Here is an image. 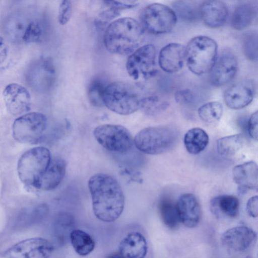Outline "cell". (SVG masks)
Listing matches in <instances>:
<instances>
[{
	"mask_svg": "<svg viewBox=\"0 0 258 258\" xmlns=\"http://www.w3.org/2000/svg\"><path fill=\"white\" fill-rule=\"evenodd\" d=\"M88 187L95 216L105 222L118 219L124 206V195L118 181L109 175L99 173L90 178Z\"/></svg>",
	"mask_w": 258,
	"mask_h": 258,
	"instance_id": "6da1fadb",
	"label": "cell"
},
{
	"mask_svg": "<svg viewBox=\"0 0 258 258\" xmlns=\"http://www.w3.org/2000/svg\"><path fill=\"white\" fill-rule=\"evenodd\" d=\"M144 29L136 20L130 17L119 18L106 28L104 43L110 52L126 55L134 52L142 42Z\"/></svg>",
	"mask_w": 258,
	"mask_h": 258,
	"instance_id": "7a4b0ae2",
	"label": "cell"
},
{
	"mask_svg": "<svg viewBox=\"0 0 258 258\" xmlns=\"http://www.w3.org/2000/svg\"><path fill=\"white\" fill-rule=\"evenodd\" d=\"M51 159L49 150L44 147H35L25 151L19 158L17 165L21 182L29 188L37 189Z\"/></svg>",
	"mask_w": 258,
	"mask_h": 258,
	"instance_id": "3957f363",
	"label": "cell"
},
{
	"mask_svg": "<svg viewBox=\"0 0 258 258\" xmlns=\"http://www.w3.org/2000/svg\"><path fill=\"white\" fill-rule=\"evenodd\" d=\"M185 48V58L188 69L202 75L211 71L217 57L216 41L206 36H198L188 42Z\"/></svg>",
	"mask_w": 258,
	"mask_h": 258,
	"instance_id": "277c9868",
	"label": "cell"
},
{
	"mask_svg": "<svg viewBox=\"0 0 258 258\" xmlns=\"http://www.w3.org/2000/svg\"><path fill=\"white\" fill-rule=\"evenodd\" d=\"M140 98L137 90L131 84L120 81L107 85L103 95V103L111 111L128 115L140 108Z\"/></svg>",
	"mask_w": 258,
	"mask_h": 258,
	"instance_id": "5b68a950",
	"label": "cell"
},
{
	"mask_svg": "<svg viewBox=\"0 0 258 258\" xmlns=\"http://www.w3.org/2000/svg\"><path fill=\"white\" fill-rule=\"evenodd\" d=\"M177 136L176 132L169 127H148L136 134L134 144L139 151L145 154L158 155L171 149Z\"/></svg>",
	"mask_w": 258,
	"mask_h": 258,
	"instance_id": "8992f818",
	"label": "cell"
},
{
	"mask_svg": "<svg viewBox=\"0 0 258 258\" xmlns=\"http://www.w3.org/2000/svg\"><path fill=\"white\" fill-rule=\"evenodd\" d=\"M47 125V118L44 114L35 111L27 112L14 120L13 138L20 143L36 144L42 139Z\"/></svg>",
	"mask_w": 258,
	"mask_h": 258,
	"instance_id": "52a82bcc",
	"label": "cell"
},
{
	"mask_svg": "<svg viewBox=\"0 0 258 258\" xmlns=\"http://www.w3.org/2000/svg\"><path fill=\"white\" fill-rule=\"evenodd\" d=\"M141 25L144 29L153 34H162L170 32L175 26L177 16L173 9L159 3L147 6L141 15Z\"/></svg>",
	"mask_w": 258,
	"mask_h": 258,
	"instance_id": "ba28073f",
	"label": "cell"
},
{
	"mask_svg": "<svg viewBox=\"0 0 258 258\" xmlns=\"http://www.w3.org/2000/svg\"><path fill=\"white\" fill-rule=\"evenodd\" d=\"M93 134L98 143L111 152L123 154L133 146L134 140L130 132L120 125H101L94 129Z\"/></svg>",
	"mask_w": 258,
	"mask_h": 258,
	"instance_id": "9c48e42d",
	"label": "cell"
},
{
	"mask_svg": "<svg viewBox=\"0 0 258 258\" xmlns=\"http://www.w3.org/2000/svg\"><path fill=\"white\" fill-rule=\"evenodd\" d=\"M128 74L133 79H147L156 73V49L152 44L143 45L130 54L126 63Z\"/></svg>",
	"mask_w": 258,
	"mask_h": 258,
	"instance_id": "30bf717a",
	"label": "cell"
},
{
	"mask_svg": "<svg viewBox=\"0 0 258 258\" xmlns=\"http://www.w3.org/2000/svg\"><path fill=\"white\" fill-rule=\"evenodd\" d=\"M54 247L44 238L33 237L23 240L8 248L6 258H49Z\"/></svg>",
	"mask_w": 258,
	"mask_h": 258,
	"instance_id": "8fae6325",
	"label": "cell"
},
{
	"mask_svg": "<svg viewBox=\"0 0 258 258\" xmlns=\"http://www.w3.org/2000/svg\"><path fill=\"white\" fill-rule=\"evenodd\" d=\"M3 98L7 111L13 115H22L30 109V94L20 84L11 83L8 85L3 91Z\"/></svg>",
	"mask_w": 258,
	"mask_h": 258,
	"instance_id": "7c38bea8",
	"label": "cell"
},
{
	"mask_svg": "<svg viewBox=\"0 0 258 258\" xmlns=\"http://www.w3.org/2000/svg\"><path fill=\"white\" fill-rule=\"evenodd\" d=\"M237 60L232 52L225 51L217 56L211 69L210 80L215 86H223L233 79L237 70Z\"/></svg>",
	"mask_w": 258,
	"mask_h": 258,
	"instance_id": "4fadbf2b",
	"label": "cell"
},
{
	"mask_svg": "<svg viewBox=\"0 0 258 258\" xmlns=\"http://www.w3.org/2000/svg\"><path fill=\"white\" fill-rule=\"evenodd\" d=\"M256 239V233L252 229L240 226L225 231L220 240L222 244L227 248L234 252H242L252 246Z\"/></svg>",
	"mask_w": 258,
	"mask_h": 258,
	"instance_id": "5bb4252c",
	"label": "cell"
},
{
	"mask_svg": "<svg viewBox=\"0 0 258 258\" xmlns=\"http://www.w3.org/2000/svg\"><path fill=\"white\" fill-rule=\"evenodd\" d=\"M254 90L248 81H240L229 87L224 92L226 105L233 109H239L249 105L253 100Z\"/></svg>",
	"mask_w": 258,
	"mask_h": 258,
	"instance_id": "9a60e30c",
	"label": "cell"
},
{
	"mask_svg": "<svg viewBox=\"0 0 258 258\" xmlns=\"http://www.w3.org/2000/svg\"><path fill=\"white\" fill-rule=\"evenodd\" d=\"M234 182L238 185V192L243 195L248 189L257 190L258 168L257 164L249 161L237 165L232 169Z\"/></svg>",
	"mask_w": 258,
	"mask_h": 258,
	"instance_id": "2e32d148",
	"label": "cell"
},
{
	"mask_svg": "<svg viewBox=\"0 0 258 258\" xmlns=\"http://www.w3.org/2000/svg\"><path fill=\"white\" fill-rule=\"evenodd\" d=\"M185 58V47L181 44L171 43L161 49L158 56V63L164 71L175 73L182 68Z\"/></svg>",
	"mask_w": 258,
	"mask_h": 258,
	"instance_id": "e0dca14e",
	"label": "cell"
},
{
	"mask_svg": "<svg viewBox=\"0 0 258 258\" xmlns=\"http://www.w3.org/2000/svg\"><path fill=\"white\" fill-rule=\"evenodd\" d=\"M176 207L180 222L184 225L193 228L199 224L201 217V209L194 195H182L176 203Z\"/></svg>",
	"mask_w": 258,
	"mask_h": 258,
	"instance_id": "ac0fdd59",
	"label": "cell"
},
{
	"mask_svg": "<svg viewBox=\"0 0 258 258\" xmlns=\"http://www.w3.org/2000/svg\"><path fill=\"white\" fill-rule=\"evenodd\" d=\"M199 13L204 23L211 28H218L224 25L228 15L226 4L220 1L204 2L200 8Z\"/></svg>",
	"mask_w": 258,
	"mask_h": 258,
	"instance_id": "d6986e66",
	"label": "cell"
},
{
	"mask_svg": "<svg viewBox=\"0 0 258 258\" xmlns=\"http://www.w3.org/2000/svg\"><path fill=\"white\" fill-rule=\"evenodd\" d=\"M147 250V243L145 237L138 232L128 233L119 245V252L123 258H145Z\"/></svg>",
	"mask_w": 258,
	"mask_h": 258,
	"instance_id": "ffe728a7",
	"label": "cell"
},
{
	"mask_svg": "<svg viewBox=\"0 0 258 258\" xmlns=\"http://www.w3.org/2000/svg\"><path fill=\"white\" fill-rule=\"evenodd\" d=\"M66 169V163L62 159H51L47 170L41 178L37 190L49 191L55 188L61 182Z\"/></svg>",
	"mask_w": 258,
	"mask_h": 258,
	"instance_id": "44dd1931",
	"label": "cell"
},
{
	"mask_svg": "<svg viewBox=\"0 0 258 258\" xmlns=\"http://www.w3.org/2000/svg\"><path fill=\"white\" fill-rule=\"evenodd\" d=\"M210 205L211 211L218 218H234L238 214L239 202L232 195L216 197L211 200Z\"/></svg>",
	"mask_w": 258,
	"mask_h": 258,
	"instance_id": "7402d4cb",
	"label": "cell"
},
{
	"mask_svg": "<svg viewBox=\"0 0 258 258\" xmlns=\"http://www.w3.org/2000/svg\"><path fill=\"white\" fill-rule=\"evenodd\" d=\"M183 141L188 152L196 155L199 154L206 148L209 143V137L202 128L195 127L186 132Z\"/></svg>",
	"mask_w": 258,
	"mask_h": 258,
	"instance_id": "603a6c76",
	"label": "cell"
},
{
	"mask_svg": "<svg viewBox=\"0 0 258 258\" xmlns=\"http://www.w3.org/2000/svg\"><path fill=\"white\" fill-rule=\"evenodd\" d=\"M244 143V138L242 134L224 137L217 141V151L222 157L229 158L235 155L242 149Z\"/></svg>",
	"mask_w": 258,
	"mask_h": 258,
	"instance_id": "cb8c5ba5",
	"label": "cell"
},
{
	"mask_svg": "<svg viewBox=\"0 0 258 258\" xmlns=\"http://www.w3.org/2000/svg\"><path fill=\"white\" fill-rule=\"evenodd\" d=\"M70 237L74 250L80 255L86 256L94 249V240L89 234L84 231L74 230L71 232Z\"/></svg>",
	"mask_w": 258,
	"mask_h": 258,
	"instance_id": "d4e9b609",
	"label": "cell"
},
{
	"mask_svg": "<svg viewBox=\"0 0 258 258\" xmlns=\"http://www.w3.org/2000/svg\"><path fill=\"white\" fill-rule=\"evenodd\" d=\"M254 16L253 7L248 4H241L234 9L231 18V25L236 30H241L251 23Z\"/></svg>",
	"mask_w": 258,
	"mask_h": 258,
	"instance_id": "484cf974",
	"label": "cell"
},
{
	"mask_svg": "<svg viewBox=\"0 0 258 258\" xmlns=\"http://www.w3.org/2000/svg\"><path fill=\"white\" fill-rule=\"evenodd\" d=\"M159 207L165 225L171 229L176 228L180 222L176 204L169 199L164 198L160 201Z\"/></svg>",
	"mask_w": 258,
	"mask_h": 258,
	"instance_id": "4316f807",
	"label": "cell"
},
{
	"mask_svg": "<svg viewBox=\"0 0 258 258\" xmlns=\"http://www.w3.org/2000/svg\"><path fill=\"white\" fill-rule=\"evenodd\" d=\"M223 111V106L219 102L211 101L202 105L198 109V114L204 122L214 123L220 119Z\"/></svg>",
	"mask_w": 258,
	"mask_h": 258,
	"instance_id": "83f0119b",
	"label": "cell"
},
{
	"mask_svg": "<svg viewBox=\"0 0 258 258\" xmlns=\"http://www.w3.org/2000/svg\"><path fill=\"white\" fill-rule=\"evenodd\" d=\"M168 105L157 96L152 95L141 99L139 108L148 115H154L165 110Z\"/></svg>",
	"mask_w": 258,
	"mask_h": 258,
	"instance_id": "f1b7e54d",
	"label": "cell"
},
{
	"mask_svg": "<svg viewBox=\"0 0 258 258\" xmlns=\"http://www.w3.org/2000/svg\"><path fill=\"white\" fill-rule=\"evenodd\" d=\"M106 86L104 82L99 78L94 79L91 81L89 86L88 95L90 102L93 105H104L102 98Z\"/></svg>",
	"mask_w": 258,
	"mask_h": 258,
	"instance_id": "f546056e",
	"label": "cell"
},
{
	"mask_svg": "<svg viewBox=\"0 0 258 258\" xmlns=\"http://www.w3.org/2000/svg\"><path fill=\"white\" fill-rule=\"evenodd\" d=\"M173 11L182 19L190 21L196 19L197 12L195 7L188 2L177 1L173 4Z\"/></svg>",
	"mask_w": 258,
	"mask_h": 258,
	"instance_id": "4dcf8cb0",
	"label": "cell"
},
{
	"mask_svg": "<svg viewBox=\"0 0 258 258\" xmlns=\"http://www.w3.org/2000/svg\"><path fill=\"white\" fill-rule=\"evenodd\" d=\"M42 28L40 24L36 22H31L26 28L22 39L26 43H33L38 41L41 37Z\"/></svg>",
	"mask_w": 258,
	"mask_h": 258,
	"instance_id": "1f68e13d",
	"label": "cell"
},
{
	"mask_svg": "<svg viewBox=\"0 0 258 258\" xmlns=\"http://www.w3.org/2000/svg\"><path fill=\"white\" fill-rule=\"evenodd\" d=\"M244 52L246 56L251 60H256L257 58V35L250 34L246 36L244 43Z\"/></svg>",
	"mask_w": 258,
	"mask_h": 258,
	"instance_id": "d6a6232c",
	"label": "cell"
},
{
	"mask_svg": "<svg viewBox=\"0 0 258 258\" xmlns=\"http://www.w3.org/2000/svg\"><path fill=\"white\" fill-rule=\"evenodd\" d=\"M101 12L95 20L94 25L99 29L105 28L107 24L120 15L119 10L109 7Z\"/></svg>",
	"mask_w": 258,
	"mask_h": 258,
	"instance_id": "836d02e7",
	"label": "cell"
},
{
	"mask_svg": "<svg viewBox=\"0 0 258 258\" xmlns=\"http://www.w3.org/2000/svg\"><path fill=\"white\" fill-rule=\"evenodd\" d=\"M72 13V5L70 1H61L58 10V20L61 25H64L69 21Z\"/></svg>",
	"mask_w": 258,
	"mask_h": 258,
	"instance_id": "e575fe53",
	"label": "cell"
},
{
	"mask_svg": "<svg viewBox=\"0 0 258 258\" xmlns=\"http://www.w3.org/2000/svg\"><path fill=\"white\" fill-rule=\"evenodd\" d=\"M175 100L178 103L188 105L194 101V95L189 89H183L177 91L175 93Z\"/></svg>",
	"mask_w": 258,
	"mask_h": 258,
	"instance_id": "d590c367",
	"label": "cell"
},
{
	"mask_svg": "<svg viewBox=\"0 0 258 258\" xmlns=\"http://www.w3.org/2000/svg\"><path fill=\"white\" fill-rule=\"evenodd\" d=\"M247 128L249 135L254 140H257L258 136V113L253 112L248 121Z\"/></svg>",
	"mask_w": 258,
	"mask_h": 258,
	"instance_id": "8d00e7d4",
	"label": "cell"
},
{
	"mask_svg": "<svg viewBox=\"0 0 258 258\" xmlns=\"http://www.w3.org/2000/svg\"><path fill=\"white\" fill-rule=\"evenodd\" d=\"M108 7H112L118 10L122 9H129L135 7L138 5L136 1H106L104 2Z\"/></svg>",
	"mask_w": 258,
	"mask_h": 258,
	"instance_id": "74e56055",
	"label": "cell"
},
{
	"mask_svg": "<svg viewBox=\"0 0 258 258\" xmlns=\"http://www.w3.org/2000/svg\"><path fill=\"white\" fill-rule=\"evenodd\" d=\"M246 211L248 214L253 218L256 217L258 214L257 196H253L249 198L246 204Z\"/></svg>",
	"mask_w": 258,
	"mask_h": 258,
	"instance_id": "f35d334b",
	"label": "cell"
},
{
	"mask_svg": "<svg viewBox=\"0 0 258 258\" xmlns=\"http://www.w3.org/2000/svg\"><path fill=\"white\" fill-rule=\"evenodd\" d=\"M8 47L4 40L0 36V66L2 65L8 57Z\"/></svg>",
	"mask_w": 258,
	"mask_h": 258,
	"instance_id": "ab89813d",
	"label": "cell"
},
{
	"mask_svg": "<svg viewBox=\"0 0 258 258\" xmlns=\"http://www.w3.org/2000/svg\"><path fill=\"white\" fill-rule=\"evenodd\" d=\"M106 258H123V257L118 251L110 254Z\"/></svg>",
	"mask_w": 258,
	"mask_h": 258,
	"instance_id": "60d3db41",
	"label": "cell"
}]
</instances>
